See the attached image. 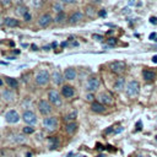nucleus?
I'll return each mask as SVG.
<instances>
[{
  "label": "nucleus",
  "mask_w": 157,
  "mask_h": 157,
  "mask_svg": "<svg viewBox=\"0 0 157 157\" xmlns=\"http://www.w3.org/2000/svg\"><path fill=\"white\" fill-rule=\"evenodd\" d=\"M125 92H126V96H128V97H131V98H132V97H136V96L139 94V92H140V85H139V82L135 81V80L130 81V82L126 85Z\"/></svg>",
  "instance_id": "nucleus-1"
},
{
  "label": "nucleus",
  "mask_w": 157,
  "mask_h": 157,
  "mask_svg": "<svg viewBox=\"0 0 157 157\" xmlns=\"http://www.w3.org/2000/svg\"><path fill=\"white\" fill-rule=\"evenodd\" d=\"M49 78H50L49 72H48L47 70H40V71L37 72L34 80H36V83H37V85H39V86H44V85L48 83Z\"/></svg>",
  "instance_id": "nucleus-2"
},
{
  "label": "nucleus",
  "mask_w": 157,
  "mask_h": 157,
  "mask_svg": "<svg viewBox=\"0 0 157 157\" xmlns=\"http://www.w3.org/2000/svg\"><path fill=\"white\" fill-rule=\"evenodd\" d=\"M58 125H59V121H58L56 117H47L43 119V126L49 131L55 130L58 128Z\"/></svg>",
  "instance_id": "nucleus-3"
},
{
  "label": "nucleus",
  "mask_w": 157,
  "mask_h": 157,
  "mask_svg": "<svg viewBox=\"0 0 157 157\" xmlns=\"http://www.w3.org/2000/svg\"><path fill=\"white\" fill-rule=\"evenodd\" d=\"M22 120L27 125H34L37 123V117L32 110H25L22 114Z\"/></svg>",
  "instance_id": "nucleus-4"
},
{
  "label": "nucleus",
  "mask_w": 157,
  "mask_h": 157,
  "mask_svg": "<svg viewBox=\"0 0 157 157\" xmlns=\"http://www.w3.org/2000/svg\"><path fill=\"white\" fill-rule=\"evenodd\" d=\"M99 85H101V81H99L98 77H96V76L90 77L88 81H87V83H86V90L88 92H94L96 90H98Z\"/></svg>",
  "instance_id": "nucleus-5"
},
{
  "label": "nucleus",
  "mask_w": 157,
  "mask_h": 157,
  "mask_svg": "<svg viewBox=\"0 0 157 157\" xmlns=\"http://www.w3.org/2000/svg\"><path fill=\"white\" fill-rule=\"evenodd\" d=\"M48 98H49V102H50V103H53L55 107H59V105H61V103H63V101H61V97H60L59 92H58V91H55V90L49 91V93H48Z\"/></svg>",
  "instance_id": "nucleus-6"
},
{
  "label": "nucleus",
  "mask_w": 157,
  "mask_h": 157,
  "mask_svg": "<svg viewBox=\"0 0 157 157\" xmlns=\"http://www.w3.org/2000/svg\"><path fill=\"white\" fill-rule=\"evenodd\" d=\"M38 110H39L40 114L48 115V114H50V112H52V107H50V104H49L48 101L42 99V101L38 102Z\"/></svg>",
  "instance_id": "nucleus-7"
},
{
  "label": "nucleus",
  "mask_w": 157,
  "mask_h": 157,
  "mask_svg": "<svg viewBox=\"0 0 157 157\" xmlns=\"http://www.w3.org/2000/svg\"><path fill=\"white\" fill-rule=\"evenodd\" d=\"M109 69L115 74H120V72H123L125 70V63L124 61H119V60L113 61V63L109 64Z\"/></svg>",
  "instance_id": "nucleus-8"
},
{
  "label": "nucleus",
  "mask_w": 157,
  "mask_h": 157,
  "mask_svg": "<svg viewBox=\"0 0 157 157\" xmlns=\"http://www.w3.org/2000/svg\"><path fill=\"white\" fill-rule=\"evenodd\" d=\"M5 120H6L7 123H10V124H15V123H17V121L20 120V115H18V113H17L16 110L11 109V110H9V112L5 114Z\"/></svg>",
  "instance_id": "nucleus-9"
},
{
  "label": "nucleus",
  "mask_w": 157,
  "mask_h": 157,
  "mask_svg": "<svg viewBox=\"0 0 157 157\" xmlns=\"http://www.w3.org/2000/svg\"><path fill=\"white\" fill-rule=\"evenodd\" d=\"M52 16L49 15V13H43L39 18H38V25L40 26V27H48L50 23H52Z\"/></svg>",
  "instance_id": "nucleus-10"
},
{
  "label": "nucleus",
  "mask_w": 157,
  "mask_h": 157,
  "mask_svg": "<svg viewBox=\"0 0 157 157\" xmlns=\"http://www.w3.org/2000/svg\"><path fill=\"white\" fill-rule=\"evenodd\" d=\"M82 17H83V13H82L81 11H75L74 13L70 15V17H69V23L75 25V23L80 22V21L82 20Z\"/></svg>",
  "instance_id": "nucleus-11"
},
{
  "label": "nucleus",
  "mask_w": 157,
  "mask_h": 157,
  "mask_svg": "<svg viewBox=\"0 0 157 157\" xmlns=\"http://www.w3.org/2000/svg\"><path fill=\"white\" fill-rule=\"evenodd\" d=\"M61 94H63L65 98H71V97L75 94L74 87H72V86H69V85H65V86L61 88Z\"/></svg>",
  "instance_id": "nucleus-12"
},
{
  "label": "nucleus",
  "mask_w": 157,
  "mask_h": 157,
  "mask_svg": "<svg viewBox=\"0 0 157 157\" xmlns=\"http://www.w3.org/2000/svg\"><path fill=\"white\" fill-rule=\"evenodd\" d=\"M1 96H2V98H4L6 102H13V101H15V93H13V91L10 90V88L4 90L2 93H1Z\"/></svg>",
  "instance_id": "nucleus-13"
},
{
  "label": "nucleus",
  "mask_w": 157,
  "mask_h": 157,
  "mask_svg": "<svg viewBox=\"0 0 157 157\" xmlns=\"http://www.w3.org/2000/svg\"><path fill=\"white\" fill-rule=\"evenodd\" d=\"M99 102L102 103V104H112L113 103V97L109 94V93H101L99 94Z\"/></svg>",
  "instance_id": "nucleus-14"
},
{
  "label": "nucleus",
  "mask_w": 157,
  "mask_h": 157,
  "mask_svg": "<svg viewBox=\"0 0 157 157\" xmlns=\"http://www.w3.org/2000/svg\"><path fill=\"white\" fill-rule=\"evenodd\" d=\"M75 77H76V70H75L74 67H67V69L64 71V78H65V80L71 81V80H74Z\"/></svg>",
  "instance_id": "nucleus-15"
},
{
  "label": "nucleus",
  "mask_w": 157,
  "mask_h": 157,
  "mask_svg": "<svg viewBox=\"0 0 157 157\" xmlns=\"http://www.w3.org/2000/svg\"><path fill=\"white\" fill-rule=\"evenodd\" d=\"M91 109L94 113H103V112H105V107L101 102H93L91 104Z\"/></svg>",
  "instance_id": "nucleus-16"
},
{
  "label": "nucleus",
  "mask_w": 157,
  "mask_h": 157,
  "mask_svg": "<svg viewBox=\"0 0 157 157\" xmlns=\"http://www.w3.org/2000/svg\"><path fill=\"white\" fill-rule=\"evenodd\" d=\"M52 78H53V81H54L55 85H61V82H63V80H64V76L61 75L60 70H55V71L53 72Z\"/></svg>",
  "instance_id": "nucleus-17"
},
{
  "label": "nucleus",
  "mask_w": 157,
  "mask_h": 157,
  "mask_svg": "<svg viewBox=\"0 0 157 157\" xmlns=\"http://www.w3.org/2000/svg\"><path fill=\"white\" fill-rule=\"evenodd\" d=\"M4 25L7 27H17V26H20V21L16 18H12V17H6L4 20Z\"/></svg>",
  "instance_id": "nucleus-18"
},
{
  "label": "nucleus",
  "mask_w": 157,
  "mask_h": 157,
  "mask_svg": "<svg viewBox=\"0 0 157 157\" xmlns=\"http://www.w3.org/2000/svg\"><path fill=\"white\" fill-rule=\"evenodd\" d=\"M77 124L75 123V121H70L66 126H65V130H66V132L67 134H70V135H72L74 132H76V130H77Z\"/></svg>",
  "instance_id": "nucleus-19"
},
{
  "label": "nucleus",
  "mask_w": 157,
  "mask_h": 157,
  "mask_svg": "<svg viewBox=\"0 0 157 157\" xmlns=\"http://www.w3.org/2000/svg\"><path fill=\"white\" fill-rule=\"evenodd\" d=\"M10 141L16 142V144H21V142H25L26 139H25L23 135H20V134H12V135L10 136Z\"/></svg>",
  "instance_id": "nucleus-20"
},
{
  "label": "nucleus",
  "mask_w": 157,
  "mask_h": 157,
  "mask_svg": "<svg viewBox=\"0 0 157 157\" xmlns=\"http://www.w3.org/2000/svg\"><path fill=\"white\" fill-rule=\"evenodd\" d=\"M124 85H125L124 77H118V78L115 80V82H114V88H115L117 91H121V90L124 88Z\"/></svg>",
  "instance_id": "nucleus-21"
},
{
  "label": "nucleus",
  "mask_w": 157,
  "mask_h": 157,
  "mask_svg": "<svg viewBox=\"0 0 157 157\" xmlns=\"http://www.w3.org/2000/svg\"><path fill=\"white\" fill-rule=\"evenodd\" d=\"M142 76H144V78H145L146 81H152L156 75H155V72L151 71V70H144V71H142Z\"/></svg>",
  "instance_id": "nucleus-22"
},
{
  "label": "nucleus",
  "mask_w": 157,
  "mask_h": 157,
  "mask_svg": "<svg viewBox=\"0 0 157 157\" xmlns=\"http://www.w3.org/2000/svg\"><path fill=\"white\" fill-rule=\"evenodd\" d=\"M16 12H17L20 16H23L26 12H28V9H27V6H25V5H22V4H18L17 7H16Z\"/></svg>",
  "instance_id": "nucleus-23"
},
{
  "label": "nucleus",
  "mask_w": 157,
  "mask_h": 157,
  "mask_svg": "<svg viewBox=\"0 0 157 157\" xmlns=\"http://www.w3.org/2000/svg\"><path fill=\"white\" fill-rule=\"evenodd\" d=\"M6 82H7V85L10 86V88H17V86H18L17 80L13 78V77H7V78H6Z\"/></svg>",
  "instance_id": "nucleus-24"
},
{
  "label": "nucleus",
  "mask_w": 157,
  "mask_h": 157,
  "mask_svg": "<svg viewBox=\"0 0 157 157\" xmlns=\"http://www.w3.org/2000/svg\"><path fill=\"white\" fill-rule=\"evenodd\" d=\"M48 142H49V146H50V148H56V147L59 146V140H58L55 136H53V137H49Z\"/></svg>",
  "instance_id": "nucleus-25"
},
{
  "label": "nucleus",
  "mask_w": 157,
  "mask_h": 157,
  "mask_svg": "<svg viewBox=\"0 0 157 157\" xmlns=\"http://www.w3.org/2000/svg\"><path fill=\"white\" fill-rule=\"evenodd\" d=\"M76 118H77V112H76V110H72L71 113L66 114V117H65V120H67V121L70 123V121H74Z\"/></svg>",
  "instance_id": "nucleus-26"
},
{
  "label": "nucleus",
  "mask_w": 157,
  "mask_h": 157,
  "mask_svg": "<svg viewBox=\"0 0 157 157\" xmlns=\"http://www.w3.org/2000/svg\"><path fill=\"white\" fill-rule=\"evenodd\" d=\"M53 10H54L56 13L63 12V4H61V2H59V1L54 2V4H53Z\"/></svg>",
  "instance_id": "nucleus-27"
},
{
  "label": "nucleus",
  "mask_w": 157,
  "mask_h": 157,
  "mask_svg": "<svg viewBox=\"0 0 157 157\" xmlns=\"http://www.w3.org/2000/svg\"><path fill=\"white\" fill-rule=\"evenodd\" d=\"M64 20H65V15H64V12H59V13H56V16H55V18H54V21H55L56 23H63Z\"/></svg>",
  "instance_id": "nucleus-28"
},
{
  "label": "nucleus",
  "mask_w": 157,
  "mask_h": 157,
  "mask_svg": "<svg viewBox=\"0 0 157 157\" xmlns=\"http://www.w3.org/2000/svg\"><path fill=\"white\" fill-rule=\"evenodd\" d=\"M86 12H87V15H88L90 17L94 16V13H96V11H94L93 6H87V7H86Z\"/></svg>",
  "instance_id": "nucleus-29"
},
{
  "label": "nucleus",
  "mask_w": 157,
  "mask_h": 157,
  "mask_svg": "<svg viewBox=\"0 0 157 157\" xmlns=\"http://www.w3.org/2000/svg\"><path fill=\"white\" fill-rule=\"evenodd\" d=\"M31 4L34 9H39L42 6V0H31Z\"/></svg>",
  "instance_id": "nucleus-30"
},
{
  "label": "nucleus",
  "mask_w": 157,
  "mask_h": 157,
  "mask_svg": "<svg viewBox=\"0 0 157 157\" xmlns=\"http://www.w3.org/2000/svg\"><path fill=\"white\" fill-rule=\"evenodd\" d=\"M33 131H34V129L32 128V125H27V126L23 128V132L25 134H32Z\"/></svg>",
  "instance_id": "nucleus-31"
},
{
  "label": "nucleus",
  "mask_w": 157,
  "mask_h": 157,
  "mask_svg": "<svg viewBox=\"0 0 157 157\" xmlns=\"http://www.w3.org/2000/svg\"><path fill=\"white\" fill-rule=\"evenodd\" d=\"M107 42H108V45H109V47H113V45H115V44H117V39H115V38H113V37H112V38H108V39H107Z\"/></svg>",
  "instance_id": "nucleus-32"
},
{
  "label": "nucleus",
  "mask_w": 157,
  "mask_h": 157,
  "mask_svg": "<svg viewBox=\"0 0 157 157\" xmlns=\"http://www.w3.org/2000/svg\"><path fill=\"white\" fill-rule=\"evenodd\" d=\"M23 18H25V21H31V18H32V15L29 13V11H28V12H26V13L23 15Z\"/></svg>",
  "instance_id": "nucleus-33"
},
{
  "label": "nucleus",
  "mask_w": 157,
  "mask_h": 157,
  "mask_svg": "<svg viewBox=\"0 0 157 157\" xmlns=\"http://www.w3.org/2000/svg\"><path fill=\"white\" fill-rule=\"evenodd\" d=\"M92 38H93V39H96V40H102V39H103V37H102L101 34H93V36H92Z\"/></svg>",
  "instance_id": "nucleus-34"
},
{
  "label": "nucleus",
  "mask_w": 157,
  "mask_h": 157,
  "mask_svg": "<svg viewBox=\"0 0 157 157\" xmlns=\"http://www.w3.org/2000/svg\"><path fill=\"white\" fill-rule=\"evenodd\" d=\"M77 0H60V2H65V4H75Z\"/></svg>",
  "instance_id": "nucleus-35"
},
{
  "label": "nucleus",
  "mask_w": 157,
  "mask_h": 157,
  "mask_svg": "<svg viewBox=\"0 0 157 157\" xmlns=\"http://www.w3.org/2000/svg\"><path fill=\"white\" fill-rule=\"evenodd\" d=\"M141 126H142V121L139 120V121L136 123V130H141Z\"/></svg>",
  "instance_id": "nucleus-36"
},
{
  "label": "nucleus",
  "mask_w": 157,
  "mask_h": 157,
  "mask_svg": "<svg viewBox=\"0 0 157 157\" xmlns=\"http://www.w3.org/2000/svg\"><path fill=\"white\" fill-rule=\"evenodd\" d=\"M121 131H123V126H118L113 132H114V134H119V132H121Z\"/></svg>",
  "instance_id": "nucleus-37"
},
{
  "label": "nucleus",
  "mask_w": 157,
  "mask_h": 157,
  "mask_svg": "<svg viewBox=\"0 0 157 157\" xmlns=\"http://www.w3.org/2000/svg\"><path fill=\"white\" fill-rule=\"evenodd\" d=\"M0 2L6 6V5H10V4H11V0H0Z\"/></svg>",
  "instance_id": "nucleus-38"
},
{
  "label": "nucleus",
  "mask_w": 157,
  "mask_h": 157,
  "mask_svg": "<svg viewBox=\"0 0 157 157\" xmlns=\"http://www.w3.org/2000/svg\"><path fill=\"white\" fill-rule=\"evenodd\" d=\"M150 22L153 23V25H157V17H151L150 18Z\"/></svg>",
  "instance_id": "nucleus-39"
},
{
  "label": "nucleus",
  "mask_w": 157,
  "mask_h": 157,
  "mask_svg": "<svg viewBox=\"0 0 157 157\" xmlns=\"http://www.w3.org/2000/svg\"><path fill=\"white\" fill-rule=\"evenodd\" d=\"M86 99H87V101H92V99H93V94H92V93H88V94L86 96Z\"/></svg>",
  "instance_id": "nucleus-40"
},
{
  "label": "nucleus",
  "mask_w": 157,
  "mask_h": 157,
  "mask_svg": "<svg viewBox=\"0 0 157 157\" xmlns=\"http://www.w3.org/2000/svg\"><path fill=\"white\" fill-rule=\"evenodd\" d=\"M98 15H99V16H102V17H104V16H105V15H107V12H105V10H101V11H99V13H98Z\"/></svg>",
  "instance_id": "nucleus-41"
},
{
  "label": "nucleus",
  "mask_w": 157,
  "mask_h": 157,
  "mask_svg": "<svg viewBox=\"0 0 157 157\" xmlns=\"http://www.w3.org/2000/svg\"><path fill=\"white\" fill-rule=\"evenodd\" d=\"M155 38H156V33L153 32V33H151V34H150V39L152 40V39H155Z\"/></svg>",
  "instance_id": "nucleus-42"
},
{
  "label": "nucleus",
  "mask_w": 157,
  "mask_h": 157,
  "mask_svg": "<svg viewBox=\"0 0 157 157\" xmlns=\"http://www.w3.org/2000/svg\"><path fill=\"white\" fill-rule=\"evenodd\" d=\"M90 1H91V2H93V4H99L102 0H90Z\"/></svg>",
  "instance_id": "nucleus-43"
},
{
  "label": "nucleus",
  "mask_w": 157,
  "mask_h": 157,
  "mask_svg": "<svg viewBox=\"0 0 157 157\" xmlns=\"http://www.w3.org/2000/svg\"><path fill=\"white\" fill-rule=\"evenodd\" d=\"M152 61H153V63H157V55H153V56H152Z\"/></svg>",
  "instance_id": "nucleus-44"
},
{
  "label": "nucleus",
  "mask_w": 157,
  "mask_h": 157,
  "mask_svg": "<svg viewBox=\"0 0 157 157\" xmlns=\"http://www.w3.org/2000/svg\"><path fill=\"white\" fill-rule=\"evenodd\" d=\"M135 4H136L135 0H129V5H135Z\"/></svg>",
  "instance_id": "nucleus-45"
},
{
  "label": "nucleus",
  "mask_w": 157,
  "mask_h": 157,
  "mask_svg": "<svg viewBox=\"0 0 157 157\" xmlns=\"http://www.w3.org/2000/svg\"><path fill=\"white\" fill-rule=\"evenodd\" d=\"M43 49H44V50H49V49H50V47H48V45H45V47H43Z\"/></svg>",
  "instance_id": "nucleus-46"
},
{
  "label": "nucleus",
  "mask_w": 157,
  "mask_h": 157,
  "mask_svg": "<svg viewBox=\"0 0 157 157\" xmlns=\"http://www.w3.org/2000/svg\"><path fill=\"white\" fill-rule=\"evenodd\" d=\"M2 23H4V20H2V18H1V16H0V26H1Z\"/></svg>",
  "instance_id": "nucleus-47"
},
{
  "label": "nucleus",
  "mask_w": 157,
  "mask_h": 157,
  "mask_svg": "<svg viewBox=\"0 0 157 157\" xmlns=\"http://www.w3.org/2000/svg\"><path fill=\"white\" fill-rule=\"evenodd\" d=\"M97 157H105V155H99V156H97Z\"/></svg>",
  "instance_id": "nucleus-48"
},
{
  "label": "nucleus",
  "mask_w": 157,
  "mask_h": 157,
  "mask_svg": "<svg viewBox=\"0 0 157 157\" xmlns=\"http://www.w3.org/2000/svg\"><path fill=\"white\" fill-rule=\"evenodd\" d=\"M153 40H155V42H157V37H156V38H155V39H153Z\"/></svg>",
  "instance_id": "nucleus-49"
},
{
  "label": "nucleus",
  "mask_w": 157,
  "mask_h": 157,
  "mask_svg": "<svg viewBox=\"0 0 157 157\" xmlns=\"http://www.w3.org/2000/svg\"><path fill=\"white\" fill-rule=\"evenodd\" d=\"M1 85H2V81H1V80H0V86H1Z\"/></svg>",
  "instance_id": "nucleus-50"
},
{
  "label": "nucleus",
  "mask_w": 157,
  "mask_h": 157,
  "mask_svg": "<svg viewBox=\"0 0 157 157\" xmlns=\"http://www.w3.org/2000/svg\"><path fill=\"white\" fill-rule=\"evenodd\" d=\"M27 157H31V153H29V155H27Z\"/></svg>",
  "instance_id": "nucleus-51"
},
{
  "label": "nucleus",
  "mask_w": 157,
  "mask_h": 157,
  "mask_svg": "<svg viewBox=\"0 0 157 157\" xmlns=\"http://www.w3.org/2000/svg\"><path fill=\"white\" fill-rule=\"evenodd\" d=\"M155 139H156V141H157V135H156V137H155Z\"/></svg>",
  "instance_id": "nucleus-52"
}]
</instances>
